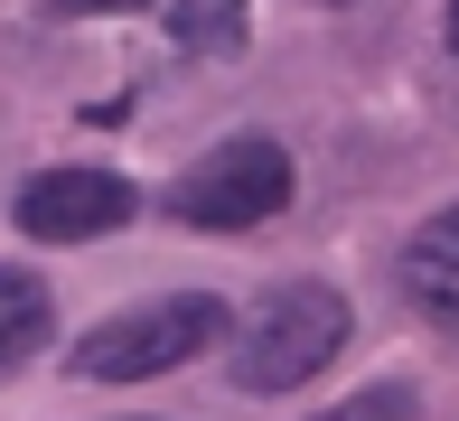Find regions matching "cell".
<instances>
[{
    "label": "cell",
    "mask_w": 459,
    "mask_h": 421,
    "mask_svg": "<svg viewBox=\"0 0 459 421\" xmlns=\"http://www.w3.org/2000/svg\"><path fill=\"white\" fill-rule=\"evenodd\" d=\"M56 19H113V10H151V0H48Z\"/></svg>",
    "instance_id": "obj_9"
},
{
    "label": "cell",
    "mask_w": 459,
    "mask_h": 421,
    "mask_svg": "<svg viewBox=\"0 0 459 421\" xmlns=\"http://www.w3.org/2000/svg\"><path fill=\"white\" fill-rule=\"evenodd\" d=\"M132 216H141V197L113 168H38V178L19 187V225H29L38 244H103Z\"/></svg>",
    "instance_id": "obj_4"
},
{
    "label": "cell",
    "mask_w": 459,
    "mask_h": 421,
    "mask_svg": "<svg viewBox=\"0 0 459 421\" xmlns=\"http://www.w3.org/2000/svg\"><path fill=\"white\" fill-rule=\"evenodd\" d=\"M450 56H459V0H450Z\"/></svg>",
    "instance_id": "obj_10"
},
{
    "label": "cell",
    "mask_w": 459,
    "mask_h": 421,
    "mask_svg": "<svg viewBox=\"0 0 459 421\" xmlns=\"http://www.w3.org/2000/svg\"><path fill=\"white\" fill-rule=\"evenodd\" d=\"M225 328H235V309L216 290H169V300H141L122 319L85 328L66 374H85V384H151V374H178L187 356H206Z\"/></svg>",
    "instance_id": "obj_2"
},
{
    "label": "cell",
    "mask_w": 459,
    "mask_h": 421,
    "mask_svg": "<svg viewBox=\"0 0 459 421\" xmlns=\"http://www.w3.org/2000/svg\"><path fill=\"white\" fill-rule=\"evenodd\" d=\"M347 328L357 319L328 281H281L244 309V328H225V374H235V393H300L309 374L338 365Z\"/></svg>",
    "instance_id": "obj_1"
},
{
    "label": "cell",
    "mask_w": 459,
    "mask_h": 421,
    "mask_svg": "<svg viewBox=\"0 0 459 421\" xmlns=\"http://www.w3.org/2000/svg\"><path fill=\"white\" fill-rule=\"evenodd\" d=\"M281 206H290V150L273 132L216 141V150L169 187V216L197 225V235H244V225H273Z\"/></svg>",
    "instance_id": "obj_3"
},
{
    "label": "cell",
    "mask_w": 459,
    "mask_h": 421,
    "mask_svg": "<svg viewBox=\"0 0 459 421\" xmlns=\"http://www.w3.org/2000/svg\"><path fill=\"white\" fill-rule=\"evenodd\" d=\"M328 10H338V0H328Z\"/></svg>",
    "instance_id": "obj_11"
},
{
    "label": "cell",
    "mask_w": 459,
    "mask_h": 421,
    "mask_svg": "<svg viewBox=\"0 0 459 421\" xmlns=\"http://www.w3.org/2000/svg\"><path fill=\"white\" fill-rule=\"evenodd\" d=\"M48 328H56L48 281H38V271H19V262H0V374L29 365V356L48 347Z\"/></svg>",
    "instance_id": "obj_6"
},
{
    "label": "cell",
    "mask_w": 459,
    "mask_h": 421,
    "mask_svg": "<svg viewBox=\"0 0 459 421\" xmlns=\"http://www.w3.org/2000/svg\"><path fill=\"white\" fill-rule=\"evenodd\" d=\"M394 271H403V300L422 309L441 337H459V206H441V216L403 244V262H394Z\"/></svg>",
    "instance_id": "obj_5"
},
{
    "label": "cell",
    "mask_w": 459,
    "mask_h": 421,
    "mask_svg": "<svg viewBox=\"0 0 459 421\" xmlns=\"http://www.w3.org/2000/svg\"><path fill=\"white\" fill-rule=\"evenodd\" d=\"M422 403H412V384H366V393H347L338 412H319V421H412Z\"/></svg>",
    "instance_id": "obj_8"
},
{
    "label": "cell",
    "mask_w": 459,
    "mask_h": 421,
    "mask_svg": "<svg viewBox=\"0 0 459 421\" xmlns=\"http://www.w3.org/2000/svg\"><path fill=\"white\" fill-rule=\"evenodd\" d=\"M160 19H169V38L187 56H244V38H254L244 0H160Z\"/></svg>",
    "instance_id": "obj_7"
}]
</instances>
